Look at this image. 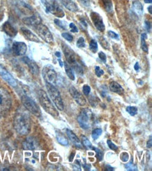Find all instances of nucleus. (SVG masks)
<instances>
[{
	"label": "nucleus",
	"mask_w": 152,
	"mask_h": 171,
	"mask_svg": "<svg viewBox=\"0 0 152 171\" xmlns=\"http://www.w3.org/2000/svg\"><path fill=\"white\" fill-rule=\"evenodd\" d=\"M126 168L127 170H132V171H135L137 170V167L135 165L133 164V163L131 161L130 163H128V164L126 165Z\"/></svg>",
	"instance_id": "c9c22d12"
},
{
	"label": "nucleus",
	"mask_w": 152,
	"mask_h": 171,
	"mask_svg": "<svg viewBox=\"0 0 152 171\" xmlns=\"http://www.w3.org/2000/svg\"><path fill=\"white\" fill-rule=\"evenodd\" d=\"M55 24L57 25L58 27H60V28H62L63 30H67V25L65 22H63V21H61L59 19H55L54 20Z\"/></svg>",
	"instance_id": "473e14b6"
},
{
	"label": "nucleus",
	"mask_w": 152,
	"mask_h": 171,
	"mask_svg": "<svg viewBox=\"0 0 152 171\" xmlns=\"http://www.w3.org/2000/svg\"><path fill=\"white\" fill-rule=\"evenodd\" d=\"M46 86L50 99H51L52 101L54 102V104L55 105V106L57 107V108L60 110V111H63L64 109V104L62 98H61L60 96L59 91L58 90L54 85L50 84L49 83L46 82Z\"/></svg>",
	"instance_id": "20e7f679"
},
{
	"label": "nucleus",
	"mask_w": 152,
	"mask_h": 171,
	"mask_svg": "<svg viewBox=\"0 0 152 171\" xmlns=\"http://www.w3.org/2000/svg\"><path fill=\"white\" fill-rule=\"evenodd\" d=\"M55 56H56L58 58H61V54H60V52H55Z\"/></svg>",
	"instance_id": "6e6d98bb"
},
{
	"label": "nucleus",
	"mask_w": 152,
	"mask_h": 171,
	"mask_svg": "<svg viewBox=\"0 0 152 171\" xmlns=\"http://www.w3.org/2000/svg\"><path fill=\"white\" fill-rule=\"evenodd\" d=\"M146 4H151L152 0H144Z\"/></svg>",
	"instance_id": "bf43d9fd"
},
{
	"label": "nucleus",
	"mask_w": 152,
	"mask_h": 171,
	"mask_svg": "<svg viewBox=\"0 0 152 171\" xmlns=\"http://www.w3.org/2000/svg\"><path fill=\"white\" fill-rule=\"evenodd\" d=\"M23 147L25 150H35L39 148V143L33 137H28L23 143Z\"/></svg>",
	"instance_id": "4468645a"
},
{
	"label": "nucleus",
	"mask_w": 152,
	"mask_h": 171,
	"mask_svg": "<svg viewBox=\"0 0 152 171\" xmlns=\"http://www.w3.org/2000/svg\"><path fill=\"white\" fill-rule=\"evenodd\" d=\"M63 53L65 54V58L70 65L73 67V69L78 72L80 75L83 74V69L82 67L80 65L76 60V55L74 51L72 49L70 46L67 44H64L63 45Z\"/></svg>",
	"instance_id": "7ed1b4c3"
},
{
	"label": "nucleus",
	"mask_w": 152,
	"mask_h": 171,
	"mask_svg": "<svg viewBox=\"0 0 152 171\" xmlns=\"http://www.w3.org/2000/svg\"><path fill=\"white\" fill-rule=\"evenodd\" d=\"M134 69H135V70L136 71V72H139V71H140V65H139V62H137L135 64Z\"/></svg>",
	"instance_id": "8fccbe9b"
},
{
	"label": "nucleus",
	"mask_w": 152,
	"mask_h": 171,
	"mask_svg": "<svg viewBox=\"0 0 152 171\" xmlns=\"http://www.w3.org/2000/svg\"><path fill=\"white\" fill-rule=\"evenodd\" d=\"M102 133V129L100 128H95L92 131V138L94 140H96L101 135Z\"/></svg>",
	"instance_id": "c85d7f7f"
},
{
	"label": "nucleus",
	"mask_w": 152,
	"mask_h": 171,
	"mask_svg": "<svg viewBox=\"0 0 152 171\" xmlns=\"http://www.w3.org/2000/svg\"><path fill=\"white\" fill-rule=\"evenodd\" d=\"M13 126L16 132L21 135H25L30 132L31 119L28 111L24 108H19L14 116Z\"/></svg>",
	"instance_id": "f257e3e1"
},
{
	"label": "nucleus",
	"mask_w": 152,
	"mask_h": 171,
	"mask_svg": "<svg viewBox=\"0 0 152 171\" xmlns=\"http://www.w3.org/2000/svg\"><path fill=\"white\" fill-rule=\"evenodd\" d=\"M105 170H108V171H113L114 170V168L113 167H111L110 165H106L105 166Z\"/></svg>",
	"instance_id": "3c124183"
},
{
	"label": "nucleus",
	"mask_w": 152,
	"mask_h": 171,
	"mask_svg": "<svg viewBox=\"0 0 152 171\" xmlns=\"http://www.w3.org/2000/svg\"><path fill=\"white\" fill-rule=\"evenodd\" d=\"M70 30L72 32H74V33H76V32H79V30L78 28H77L76 26L73 23H71L70 24Z\"/></svg>",
	"instance_id": "a18cd8bd"
},
{
	"label": "nucleus",
	"mask_w": 152,
	"mask_h": 171,
	"mask_svg": "<svg viewBox=\"0 0 152 171\" xmlns=\"http://www.w3.org/2000/svg\"><path fill=\"white\" fill-rule=\"evenodd\" d=\"M106 143H107L109 149H111V150H114V151L118 150V147H117L115 144H114L112 142H111V140H107V141H106Z\"/></svg>",
	"instance_id": "e433bc0d"
},
{
	"label": "nucleus",
	"mask_w": 152,
	"mask_h": 171,
	"mask_svg": "<svg viewBox=\"0 0 152 171\" xmlns=\"http://www.w3.org/2000/svg\"><path fill=\"white\" fill-rule=\"evenodd\" d=\"M89 48L91 50V51L93 53H96L98 49V45L97 41H96L95 39H92L91 41H90V44H89Z\"/></svg>",
	"instance_id": "c756f323"
},
{
	"label": "nucleus",
	"mask_w": 152,
	"mask_h": 171,
	"mask_svg": "<svg viewBox=\"0 0 152 171\" xmlns=\"http://www.w3.org/2000/svg\"><path fill=\"white\" fill-rule=\"evenodd\" d=\"M147 38V35H146V33L142 34V36H141V44H142V49L145 52L148 53V46L146 45V39Z\"/></svg>",
	"instance_id": "cd10ccee"
},
{
	"label": "nucleus",
	"mask_w": 152,
	"mask_h": 171,
	"mask_svg": "<svg viewBox=\"0 0 152 171\" xmlns=\"http://www.w3.org/2000/svg\"><path fill=\"white\" fill-rule=\"evenodd\" d=\"M42 75H43V77L46 83H49L54 86L56 83L58 75L51 65H48L44 67L43 70H42Z\"/></svg>",
	"instance_id": "9d476101"
},
{
	"label": "nucleus",
	"mask_w": 152,
	"mask_h": 171,
	"mask_svg": "<svg viewBox=\"0 0 152 171\" xmlns=\"http://www.w3.org/2000/svg\"><path fill=\"white\" fill-rule=\"evenodd\" d=\"M81 2L85 6L89 7L90 6V0H81Z\"/></svg>",
	"instance_id": "de8ad7c7"
},
{
	"label": "nucleus",
	"mask_w": 152,
	"mask_h": 171,
	"mask_svg": "<svg viewBox=\"0 0 152 171\" xmlns=\"http://www.w3.org/2000/svg\"><path fill=\"white\" fill-rule=\"evenodd\" d=\"M152 146V140H151V136L149 138V140L147 142V144H146V147L147 148H151Z\"/></svg>",
	"instance_id": "09e8293b"
},
{
	"label": "nucleus",
	"mask_w": 152,
	"mask_h": 171,
	"mask_svg": "<svg viewBox=\"0 0 152 171\" xmlns=\"http://www.w3.org/2000/svg\"><path fill=\"white\" fill-rule=\"evenodd\" d=\"M12 105V99L9 92L0 88V115L9 111Z\"/></svg>",
	"instance_id": "423d86ee"
},
{
	"label": "nucleus",
	"mask_w": 152,
	"mask_h": 171,
	"mask_svg": "<svg viewBox=\"0 0 152 171\" xmlns=\"http://www.w3.org/2000/svg\"><path fill=\"white\" fill-rule=\"evenodd\" d=\"M76 46L78 48H84V47H86V43H85V39H84V37H79L78 40H77L76 42Z\"/></svg>",
	"instance_id": "72a5a7b5"
},
{
	"label": "nucleus",
	"mask_w": 152,
	"mask_h": 171,
	"mask_svg": "<svg viewBox=\"0 0 152 171\" xmlns=\"http://www.w3.org/2000/svg\"><path fill=\"white\" fill-rule=\"evenodd\" d=\"M23 62L25 63V64L28 65V67L30 68V70L31 71V72L34 75H38L39 73V69L38 65H37V63L33 61V60H31L30 58H29L28 57H23Z\"/></svg>",
	"instance_id": "f3484780"
},
{
	"label": "nucleus",
	"mask_w": 152,
	"mask_h": 171,
	"mask_svg": "<svg viewBox=\"0 0 152 171\" xmlns=\"http://www.w3.org/2000/svg\"><path fill=\"white\" fill-rule=\"evenodd\" d=\"M64 66H65V70L67 75V77L70 79L71 80L74 81L75 79V76H74V74L72 69V67H70V65H68V63L67 62H64L63 63Z\"/></svg>",
	"instance_id": "b1692460"
},
{
	"label": "nucleus",
	"mask_w": 152,
	"mask_h": 171,
	"mask_svg": "<svg viewBox=\"0 0 152 171\" xmlns=\"http://www.w3.org/2000/svg\"><path fill=\"white\" fill-rule=\"evenodd\" d=\"M95 75L97 77H100L101 76H102L104 75V71L101 69V68L99 66H96L95 68Z\"/></svg>",
	"instance_id": "ea45409f"
},
{
	"label": "nucleus",
	"mask_w": 152,
	"mask_h": 171,
	"mask_svg": "<svg viewBox=\"0 0 152 171\" xmlns=\"http://www.w3.org/2000/svg\"><path fill=\"white\" fill-rule=\"evenodd\" d=\"M70 93L72 98L74 99L77 104L79 105L80 106H84L86 105V100L83 96V95L78 91L76 88H75L74 86H71L70 88Z\"/></svg>",
	"instance_id": "ddd939ff"
},
{
	"label": "nucleus",
	"mask_w": 152,
	"mask_h": 171,
	"mask_svg": "<svg viewBox=\"0 0 152 171\" xmlns=\"http://www.w3.org/2000/svg\"><path fill=\"white\" fill-rule=\"evenodd\" d=\"M90 19H91L92 22L94 24L95 27L100 32H104L105 30V26L104 24V21L102 20V18L101 15L97 12L93 11L90 13Z\"/></svg>",
	"instance_id": "9b49d317"
},
{
	"label": "nucleus",
	"mask_w": 152,
	"mask_h": 171,
	"mask_svg": "<svg viewBox=\"0 0 152 171\" xmlns=\"http://www.w3.org/2000/svg\"><path fill=\"white\" fill-rule=\"evenodd\" d=\"M23 21L25 25L34 28L37 25L41 23V18L39 15H33L32 16L23 18Z\"/></svg>",
	"instance_id": "dca6fc26"
},
{
	"label": "nucleus",
	"mask_w": 152,
	"mask_h": 171,
	"mask_svg": "<svg viewBox=\"0 0 152 171\" xmlns=\"http://www.w3.org/2000/svg\"><path fill=\"white\" fill-rule=\"evenodd\" d=\"M38 96L40 104H41L45 111L49 113L53 117H59V113L57 111V109H55L52 101L50 100L49 96H47L46 92L43 90H39L38 92Z\"/></svg>",
	"instance_id": "f03ea898"
},
{
	"label": "nucleus",
	"mask_w": 152,
	"mask_h": 171,
	"mask_svg": "<svg viewBox=\"0 0 152 171\" xmlns=\"http://www.w3.org/2000/svg\"><path fill=\"white\" fill-rule=\"evenodd\" d=\"M109 88H110V91L114 92V93H118L119 95H121L124 93V88H122V86L120 85L116 81H112L109 84Z\"/></svg>",
	"instance_id": "4be33fe9"
},
{
	"label": "nucleus",
	"mask_w": 152,
	"mask_h": 171,
	"mask_svg": "<svg viewBox=\"0 0 152 171\" xmlns=\"http://www.w3.org/2000/svg\"><path fill=\"white\" fill-rule=\"evenodd\" d=\"M148 11H149V14H152V6H151V5L148 7Z\"/></svg>",
	"instance_id": "4d7b16f0"
},
{
	"label": "nucleus",
	"mask_w": 152,
	"mask_h": 171,
	"mask_svg": "<svg viewBox=\"0 0 152 171\" xmlns=\"http://www.w3.org/2000/svg\"><path fill=\"white\" fill-rule=\"evenodd\" d=\"M93 114L91 110L89 109H83L77 118V121L83 129L89 130L90 128V121L92 119Z\"/></svg>",
	"instance_id": "6e6552de"
},
{
	"label": "nucleus",
	"mask_w": 152,
	"mask_h": 171,
	"mask_svg": "<svg viewBox=\"0 0 152 171\" xmlns=\"http://www.w3.org/2000/svg\"><path fill=\"white\" fill-rule=\"evenodd\" d=\"M120 159H121L122 161L124 162H127L129 159V154L127 153V152H123L120 155Z\"/></svg>",
	"instance_id": "58836bf2"
},
{
	"label": "nucleus",
	"mask_w": 152,
	"mask_h": 171,
	"mask_svg": "<svg viewBox=\"0 0 152 171\" xmlns=\"http://www.w3.org/2000/svg\"><path fill=\"white\" fill-rule=\"evenodd\" d=\"M41 2L44 5L47 14L50 13L58 18L65 17V13L55 0H41Z\"/></svg>",
	"instance_id": "39448f33"
},
{
	"label": "nucleus",
	"mask_w": 152,
	"mask_h": 171,
	"mask_svg": "<svg viewBox=\"0 0 152 171\" xmlns=\"http://www.w3.org/2000/svg\"><path fill=\"white\" fill-rule=\"evenodd\" d=\"M62 36L64 39H66L67 41H68L70 42H72L73 41V36H72V35H71L70 33L64 32L62 34Z\"/></svg>",
	"instance_id": "4c0bfd02"
},
{
	"label": "nucleus",
	"mask_w": 152,
	"mask_h": 171,
	"mask_svg": "<svg viewBox=\"0 0 152 171\" xmlns=\"http://www.w3.org/2000/svg\"><path fill=\"white\" fill-rule=\"evenodd\" d=\"M81 140H82V144L84 145L87 149H90V150H93V147L92 145V144L90 143V142L89 140L86 137H85L84 135L81 136Z\"/></svg>",
	"instance_id": "bb28decb"
},
{
	"label": "nucleus",
	"mask_w": 152,
	"mask_h": 171,
	"mask_svg": "<svg viewBox=\"0 0 152 171\" xmlns=\"http://www.w3.org/2000/svg\"><path fill=\"white\" fill-rule=\"evenodd\" d=\"M0 75L2 76V77L3 78L10 86H13V87H15V86H17V81L12 77V75H11L7 70H5L2 65H0Z\"/></svg>",
	"instance_id": "2eb2a0df"
},
{
	"label": "nucleus",
	"mask_w": 152,
	"mask_h": 171,
	"mask_svg": "<svg viewBox=\"0 0 152 171\" xmlns=\"http://www.w3.org/2000/svg\"><path fill=\"white\" fill-rule=\"evenodd\" d=\"M73 168H74V169L76 170H81V163L79 162V161L76 160V161H75V163H74V165H73Z\"/></svg>",
	"instance_id": "37998d69"
},
{
	"label": "nucleus",
	"mask_w": 152,
	"mask_h": 171,
	"mask_svg": "<svg viewBox=\"0 0 152 171\" xmlns=\"http://www.w3.org/2000/svg\"><path fill=\"white\" fill-rule=\"evenodd\" d=\"M145 28L146 30H147L149 32H151V25L150 22H148V21H145Z\"/></svg>",
	"instance_id": "49530a36"
},
{
	"label": "nucleus",
	"mask_w": 152,
	"mask_h": 171,
	"mask_svg": "<svg viewBox=\"0 0 152 171\" xmlns=\"http://www.w3.org/2000/svg\"><path fill=\"white\" fill-rule=\"evenodd\" d=\"M81 24H82V25H84L85 26V27H87V26H88L87 23H86V21H85L84 19H83L82 21H81Z\"/></svg>",
	"instance_id": "13d9d810"
},
{
	"label": "nucleus",
	"mask_w": 152,
	"mask_h": 171,
	"mask_svg": "<svg viewBox=\"0 0 152 171\" xmlns=\"http://www.w3.org/2000/svg\"><path fill=\"white\" fill-rule=\"evenodd\" d=\"M108 36L109 37L114 39H119V36L118 34H116V32H114L113 31H108Z\"/></svg>",
	"instance_id": "a19ab883"
},
{
	"label": "nucleus",
	"mask_w": 152,
	"mask_h": 171,
	"mask_svg": "<svg viewBox=\"0 0 152 171\" xmlns=\"http://www.w3.org/2000/svg\"><path fill=\"white\" fill-rule=\"evenodd\" d=\"M2 28H3L4 32L6 33L7 35L11 36V37H14V36H16L18 33L16 29L14 27H13L12 25L9 22L4 23V24L2 26Z\"/></svg>",
	"instance_id": "aec40b11"
},
{
	"label": "nucleus",
	"mask_w": 152,
	"mask_h": 171,
	"mask_svg": "<svg viewBox=\"0 0 152 171\" xmlns=\"http://www.w3.org/2000/svg\"><path fill=\"white\" fill-rule=\"evenodd\" d=\"M99 40H100V44H101V45H102V46L103 47V48H105L106 49H109V43L107 42V41H106L105 38L100 37Z\"/></svg>",
	"instance_id": "f704fd0d"
},
{
	"label": "nucleus",
	"mask_w": 152,
	"mask_h": 171,
	"mask_svg": "<svg viewBox=\"0 0 152 171\" xmlns=\"http://www.w3.org/2000/svg\"><path fill=\"white\" fill-rule=\"evenodd\" d=\"M104 7H105V9L107 11L108 13L111 12L113 11V5H112V2L111 0H102Z\"/></svg>",
	"instance_id": "a878e982"
},
{
	"label": "nucleus",
	"mask_w": 152,
	"mask_h": 171,
	"mask_svg": "<svg viewBox=\"0 0 152 171\" xmlns=\"http://www.w3.org/2000/svg\"><path fill=\"white\" fill-rule=\"evenodd\" d=\"M60 2L67 9L70 11L76 12L79 10L78 6L73 0H60Z\"/></svg>",
	"instance_id": "412c9836"
},
{
	"label": "nucleus",
	"mask_w": 152,
	"mask_h": 171,
	"mask_svg": "<svg viewBox=\"0 0 152 171\" xmlns=\"http://www.w3.org/2000/svg\"><path fill=\"white\" fill-rule=\"evenodd\" d=\"M83 92L85 96H89V94L90 93V87L89 85H84L83 86Z\"/></svg>",
	"instance_id": "79ce46f5"
},
{
	"label": "nucleus",
	"mask_w": 152,
	"mask_h": 171,
	"mask_svg": "<svg viewBox=\"0 0 152 171\" xmlns=\"http://www.w3.org/2000/svg\"><path fill=\"white\" fill-rule=\"evenodd\" d=\"M74 155H75V154H74V153H72V154L71 156H70V158H69V161H70V162H72V161H73V159H74Z\"/></svg>",
	"instance_id": "864d4df0"
},
{
	"label": "nucleus",
	"mask_w": 152,
	"mask_h": 171,
	"mask_svg": "<svg viewBox=\"0 0 152 171\" xmlns=\"http://www.w3.org/2000/svg\"><path fill=\"white\" fill-rule=\"evenodd\" d=\"M27 49H28V47L24 42L15 41L12 45V51L13 53L18 56H24L26 53Z\"/></svg>",
	"instance_id": "f8f14e48"
},
{
	"label": "nucleus",
	"mask_w": 152,
	"mask_h": 171,
	"mask_svg": "<svg viewBox=\"0 0 152 171\" xmlns=\"http://www.w3.org/2000/svg\"><path fill=\"white\" fill-rule=\"evenodd\" d=\"M56 138L58 143L63 146H67L69 144V142L65 136L63 135L61 133H56Z\"/></svg>",
	"instance_id": "393cba45"
},
{
	"label": "nucleus",
	"mask_w": 152,
	"mask_h": 171,
	"mask_svg": "<svg viewBox=\"0 0 152 171\" xmlns=\"http://www.w3.org/2000/svg\"><path fill=\"white\" fill-rule=\"evenodd\" d=\"M132 9L139 15H142L144 13V8L142 3L140 1L135 0L132 2Z\"/></svg>",
	"instance_id": "5701e85b"
},
{
	"label": "nucleus",
	"mask_w": 152,
	"mask_h": 171,
	"mask_svg": "<svg viewBox=\"0 0 152 171\" xmlns=\"http://www.w3.org/2000/svg\"><path fill=\"white\" fill-rule=\"evenodd\" d=\"M20 31L21 32H22L23 35L24 36V37L28 39V40L34 42H37V43L40 42L38 36H37L35 34H34L31 30L25 28H21Z\"/></svg>",
	"instance_id": "a211bd4d"
},
{
	"label": "nucleus",
	"mask_w": 152,
	"mask_h": 171,
	"mask_svg": "<svg viewBox=\"0 0 152 171\" xmlns=\"http://www.w3.org/2000/svg\"><path fill=\"white\" fill-rule=\"evenodd\" d=\"M58 62H59V63H60V67H63V61H62V60H60V58H58Z\"/></svg>",
	"instance_id": "5fc2aeb1"
},
{
	"label": "nucleus",
	"mask_w": 152,
	"mask_h": 171,
	"mask_svg": "<svg viewBox=\"0 0 152 171\" xmlns=\"http://www.w3.org/2000/svg\"><path fill=\"white\" fill-rule=\"evenodd\" d=\"M83 166H84V168H85V170H90V166L89 165H86V164H84L83 165Z\"/></svg>",
	"instance_id": "603ef678"
},
{
	"label": "nucleus",
	"mask_w": 152,
	"mask_h": 171,
	"mask_svg": "<svg viewBox=\"0 0 152 171\" xmlns=\"http://www.w3.org/2000/svg\"><path fill=\"white\" fill-rule=\"evenodd\" d=\"M98 56H99V58L102 60L103 62H106V56L105 53H104V52H99L98 53Z\"/></svg>",
	"instance_id": "c03bdc74"
},
{
	"label": "nucleus",
	"mask_w": 152,
	"mask_h": 171,
	"mask_svg": "<svg viewBox=\"0 0 152 171\" xmlns=\"http://www.w3.org/2000/svg\"><path fill=\"white\" fill-rule=\"evenodd\" d=\"M126 111L131 116H135L137 114L138 109L135 106H128L126 107Z\"/></svg>",
	"instance_id": "7c9ffc66"
},
{
	"label": "nucleus",
	"mask_w": 152,
	"mask_h": 171,
	"mask_svg": "<svg viewBox=\"0 0 152 171\" xmlns=\"http://www.w3.org/2000/svg\"><path fill=\"white\" fill-rule=\"evenodd\" d=\"M93 150H94L96 153V156H97V159L98 161H102L104 156V153L99 148H96V147H93Z\"/></svg>",
	"instance_id": "2f4dec72"
},
{
	"label": "nucleus",
	"mask_w": 152,
	"mask_h": 171,
	"mask_svg": "<svg viewBox=\"0 0 152 171\" xmlns=\"http://www.w3.org/2000/svg\"><path fill=\"white\" fill-rule=\"evenodd\" d=\"M36 32L38 34V35L41 37L44 41H46L48 44H53L54 42V39L52 35L51 32L49 30L46 25L40 23L34 28Z\"/></svg>",
	"instance_id": "1a4fd4ad"
},
{
	"label": "nucleus",
	"mask_w": 152,
	"mask_h": 171,
	"mask_svg": "<svg viewBox=\"0 0 152 171\" xmlns=\"http://www.w3.org/2000/svg\"><path fill=\"white\" fill-rule=\"evenodd\" d=\"M66 133L74 146L79 149H83V144L81 143V142L80 141V140L78 138V137H77L75 134L72 132V131L70 129H67Z\"/></svg>",
	"instance_id": "6ab92c4d"
},
{
	"label": "nucleus",
	"mask_w": 152,
	"mask_h": 171,
	"mask_svg": "<svg viewBox=\"0 0 152 171\" xmlns=\"http://www.w3.org/2000/svg\"><path fill=\"white\" fill-rule=\"evenodd\" d=\"M21 100H22L24 107H25V109H27L28 111L31 112L32 114H33L37 117H41V110L33 99L26 96V95H23V96H21Z\"/></svg>",
	"instance_id": "0eeeda50"
}]
</instances>
